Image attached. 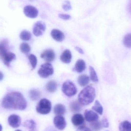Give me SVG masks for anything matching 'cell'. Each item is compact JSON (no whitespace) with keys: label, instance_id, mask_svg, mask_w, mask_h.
Returning a JSON list of instances; mask_svg holds the SVG:
<instances>
[{"label":"cell","instance_id":"cell-1","mask_svg":"<svg viewBox=\"0 0 131 131\" xmlns=\"http://www.w3.org/2000/svg\"><path fill=\"white\" fill-rule=\"evenodd\" d=\"M2 106L9 110H25L27 102L23 95L18 92H13L8 94L3 99Z\"/></svg>","mask_w":131,"mask_h":131},{"label":"cell","instance_id":"cell-2","mask_svg":"<svg viewBox=\"0 0 131 131\" xmlns=\"http://www.w3.org/2000/svg\"><path fill=\"white\" fill-rule=\"evenodd\" d=\"M95 97V89L88 86L82 89L78 95V102L82 105H88L93 102Z\"/></svg>","mask_w":131,"mask_h":131},{"label":"cell","instance_id":"cell-3","mask_svg":"<svg viewBox=\"0 0 131 131\" xmlns=\"http://www.w3.org/2000/svg\"><path fill=\"white\" fill-rule=\"evenodd\" d=\"M8 42L7 40L2 41L0 43V58L2 60L4 64L9 66L11 62L15 60V54L9 51Z\"/></svg>","mask_w":131,"mask_h":131},{"label":"cell","instance_id":"cell-4","mask_svg":"<svg viewBox=\"0 0 131 131\" xmlns=\"http://www.w3.org/2000/svg\"><path fill=\"white\" fill-rule=\"evenodd\" d=\"M36 109L37 112L39 114L42 115L48 114L51 111V102L47 99H42L38 103Z\"/></svg>","mask_w":131,"mask_h":131},{"label":"cell","instance_id":"cell-5","mask_svg":"<svg viewBox=\"0 0 131 131\" xmlns=\"http://www.w3.org/2000/svg\"><path fill=\"white\" fill-rule=\"evenodd\" d=\"M62 91L68 97H72L76 94L77 89L74 84L69 80H67L63 84Z\"/></svg>","mask_w":131,"mask_h":131},{"label":"cell","instance_id":"cell-6","mask_svg":"<svg viewBox=\"0 0 131 131\" xmlns=\"http://www.w3.org/2000/svg\"><path fill=\"white\" fill-rule=\"evenodd\" d=\"M53 73V67L51 64L48 63H45L41 66L38 71V74L40 77L43 78H48Z\"/></svg>","mask_w":131,"mask_h":131},{"label":"cell","instance_id":"cell-7","mask_svg":"<svg viewBox=\"0 0 131 131\" xmlns=\"http://www.w3.org/2000/svg\"><path fill=\"white\" fill-rule=\"evenodd\" d=\"M46 29V25L44 22L42 21H37L33 27V34L36 37L41 36L44 33Z\"/></svg>","mask_w":131,"mask_h":131},{"label":"cell","instance_id":"cell-8","mask_svg":"<svg viewBox=\"0 0 131 131\" xmlns=\"http://www.w3.org/2000/svg\"><path fill=\"white\" fill-rule=\"evenodd\" d=\"M24 12L27 17L31 18H35L38 15V9L30 5H27L24 8Z\"/></svg>","mask_w":131,"mask_h":131},{"label":"cell","instance_id":"cell-9","mask_svg":"<svg viewBox=\"0 0 131 131\" xmlns=\"http://www.w3.org/2000/svg\"><path fill=\"white\" fill-rule=\"evenodd\" d=\"M54 126L58 130H63L66 126V122L65 118L61 115H57L54 118Z\"/></svg>","mask_w":131,"mask_h":131},{"label":"cell","instance_id":"cell-10","mask_svg":"<svg viewBox=\"0 0 131 131\" xmlns=\"http://www.w3.org/2000/svg\"><path fill=\"white\" fill-rule=\"evenodd\" d=\"M41 58L48 62H51L54 60L55 54L52 49H49L44 51L41 54Z\"/></svg>","mask_w":131,"mask_h":131},{"label":"cell","instance_id":"cell-11","mask_svg":"<svg viewBox=\"0 0 131 131\" xmlns=\"http://www.w3.org/2000/svg\"><path fill=\"white\" fill-rule=\"evenodd\" d=\"M8 121L9 125L14 128L19 127L21 122L20 117L17 115L13 114L10 115L8 117Z\"/></svg>","mask_w":131,"mask_h":131},{"label":"cell","instance_id":"cell-12","mask_svg":"<svg viewBox=\"0 0 131 131\" xmlns=\"http://www.w3.org/2000/svg\"><path fill=\"white\" fill-rule=\"evenodd\" d=\"M51 35L53 39L58 42H62L65 38L64 33L58 29H54L52 30Z\"/></svg>","mask_w":131,"mask_h":131},{"label":"cell","instance_id":"cell-13","mask_svg":"<svg viewBox=\"0 0 131 131\" xmlns=\"http://www.w3.org/2000/svg\"><path fill=\"white\" fill-rule=\"evenodd\" d=\"M85 118L89 122H93L98 120L99 118L97 114L91 110H86L84 112Z\"/></svg>","mask_w":131,"mask_h":131},{"label":"cell","instance_id":"cell-14","mask_svg":"<svg viewBox=\"0 0 131 131\" xmlns=\"http://www.w3.org/2000/svg\"><path fill=\"white\" fill-rule=\"evenodd\" d=\"M71 121L73 124L76 127H81L84 123V117L81 114H74L71 118Z\"/></svg>","mask_w":131,"mask_h":131},{"label":"cell","instance_id":"cell-15","mask_svg":"<svg viewBox=\"0 0 131 131\" xmlns=\"http://www.w3.org/2000/svg\"><path fill=\"white\" fill-rule=\"evenodd\" d=\"M71 53L69 50H66L62 53L60 56V60L63 63L66 64H69L71 61Z\"/></svg>","mask_w":131,"mask_h":131},{"label":"cell","instance_id":"cell-16","mask_svg":"<svg viewBox=\"0 0 131 131\" xmlns=\"http://www.w3.org/2000/svg\"><path fill=\"white\" fill-rule=\"evenodd\" d=\"M86 68L85 62L82 60H79L77 61L73 69L78 73H81L84 71Z\"/></svg>","mask_w":131,"mask_h":131},{"label":"cell","instance_id":"cell-17","mask_svg":"<svg viewBox=\"0 0 131 131\" xmlns=\"http://www.w3.org/2000/svg\"><path fill=\"white\" fill-rule=\"evenodd\" d=\"M90 78L88 75L82 74L79 76L77 81L81 87H84L89 83Z\"/></svg>","mask_w":131,"mask_h":131},{"label":"cell","instance_id":"cell-18","mask_svg":"<svg viewBox=\"0 0 131 131\" xmlns=\"http://www.w3.org/2000/svg\"><path fill=\"white\" fill-rule=\"evenodd\" d=\"M54 112L57 115H63L66 112L65 106L62 104H57L54 107Z\"/></svg>","mask_w":131,"mask_h":131},{"label":"cell","instance_id":"cell-19","mask_svg":"<svg viewBox=\"0 0 131 131\" xmlns=\"http://www.w3.org/2000/svg\"><path fill=\"white\" fill-rule=\"evenodd\" d=\"M57 88V83L53 81H50L48 82L46 85V90L50 93L55 92Z\"/></svg>","mask_w":131,"mask_h":131},{"label":"cell","instance_id":"cell-20","mask_svg":"<svg viewBox=\"0 0 131 131\" xmlns=\"http://www.w3.org/2000/svg\"><path fill=\"white\" fill-rule=\"evenodd\" d=\"M29 95L32 101H36L40 97L41 93L39 90L36 89H32L29 91Z\"/></svg>","mask_w":131,"mask_h":131},{"label":"cell","instance_id":"cell-21","mask_svg":"<svg viewBox=\"0 0 131 131\" xmlns=\"http://www.w3.org/2000/svg\"><path fill=\"white\" fill-rule=\"evenodd\" d=\"M119 131H131V123L128 121L122 122L119 125Z\"/></svg>","mask_w":131,"mask_h":131},{"label":"cell","instance_id":"cell-22","mask_svg":"<svg viewBox=\"0 0 131 131\" xmlns=\"http://www.w3.org/2000/svg\"><path fill=\"white\" fill-rule=\"evenodd\" d=\"M92 109L100 115H102L103 114V107L98 100H96L95 101L94 105L92 107Z\"/></svg>","mask_w":131,"mask_h":131},{"label":"cell","instance_id":"cell-23","mask_svg":"<svg viewBox=\"0 0 131 131\" xmlns=\"http://www.w3.org/2000/svg\"><path fill=\"white\" fill-rule=\"evenodd\" d=\"M81 105L79 102H72L70 104V109L72 112H79L81 110Z\"/></svg>","mask_w":131,"mask_h":131},{"label":"cell","instance_id":"cell-24","mask_svg":"<svg viewBox=\"0 0 131 131\" xmlns=\"http://www.w3.org/2000/svg\"><path fill=\"white\" fill-rule=\"evenodd\" d=\"M89 71H90V79L91 81L95 83L98 82L99 79L97 73L92 66H89Z\"/></svg>","mask_w":131,"mask_h":131},{"label":"cell","instance_id":"cell-25","mask_svg":"<svg viewBox=\"0 0 131 131\" xmlns=\"http://www.w3.org/2000/svg\"><path fill=\"white\" fill-rule=\"evenodd\" d=\"M90 127L94 131H99L102 128L101 122L97 121L92 122L90 124Z\"/></svg>","mask_w":131,"mask_h":131},{"label":"cell","instance_id":"cell-26","mask_svg":"<svg viewBox=\"0 0 131 131\" xmlns=\"http://www.w3.org/2000/svg\"><path fill=\"white\" fill-rule=\"evenodd\" d=\"M20 37L22 40L27 41L30 40L31 38V35L29 31L26 30H24L21 32Z\"/></svg>","mask_w":131,"mask_h":131},{"label":"cell","instance_id":"cell-27","mask_svg":"<svg viewBox=\"0 0 131 131\" xmlns=\"http://www.w3.org/2000/svg\"><path fill=\"white\" fill-rule=\"evenodd\" d=\"M20 49L22 53L27 54L30 52L31 48L28 44L26 43H23L20 45Z\"/></svg>","mask_w":131,"mask_h":131},{"label":"cell","instance_id":"cell-28","mask_svg":"<svg viewBox=\"0 0 131 131\" xmlns=\"http://www.w3.org/2000/svg\"><path fill=\"white\" fill-rule=\"evenodd\" d=\"M28 59L32 67V69H34L36 68L37 64V57L34 54H31L28 56Z\"/></svg>","mask_w":131,"mask_h":131},{"label":"cell","instance_id":"cell-29","mask_svg":"<svg viewBox=\"0 0 131 131\" xmlns=\"http://www.w3.org/2000/svg\"><path fill=\"white\" fill-rule=\"evenodd\" d=\"M124 45L128 48H131V34L126 35L124 38Z\"/></svg>","mask_w":131,"mask_h":131},{"label":"cell","instance_id":"cell-30","mask_svg":"<svg viewBox=\"0 0 131 131\" xmlns=\"http://www.w3.org/2000/svg\"><path fill=\"white\" fill-rule=\"evenodd\" d=\"M62 8L64 10L66 11L71 9V4H70L69 1H65L64 4L62 6Z\"/></svg>","mask_w":131,"mask_h":131},{"label":"cell","instance_id":"cell-31","mask_svg":"<svg viewBox=\"0 0 131 131\" xmlns=\"http://www.w3.org/2000/svg\"><path fill=\"white\" fill-rule=\"evenodd\" d=\"M102 125V127L105 128H107L109 127V122L106 118L104 117L102 118L101 122Z\"/></svg>","mask_w":131,"mask_h":131},{"label":"cell","instance_id":"cell-32","mask_svg":"<svg viewBox=\"0 0 131 131\" xmlns=\"http://www.w3.org/2000/svg\"><path fill=\"white\" fill-rule=\"evenodd\" d=\"M59 17L60 18L64 20H69L71 18V16L70 15L66 14H59Z\"/></svg>","mask_w":131,"mask_h":131},{"label":"cell","instance_id":"cell-33","mask_svg":"<svg viewBox=\"0 0 131 131\" xmlns=\"http://www.w3.org/2000/svg\"><path fill=\"white\" fill-rule=\"evenodd\" d=\"M78 131H91L90 128L86 127L84 126H81L79 127Z\"/></svg>","mask_w":131,"mask_h":131},{"label":"cell","instance_id":"cell-34","mask_svg":"<svg viewBox=\"0 0 131 131\" xmlns=\"http://www.w3.org/2000/svg\"><path fill=\"white\" fill-rule=\"evenodd\" d=\"M127 10L128 14L131 16V0H130L128 2L127 7Z\"/></svg>","mask_w":131,"mask_h":131},{"label":"cell","instance_id":"cell-35","mask_svg":"<svg viewBox=\"0 0 131 131\" xmlns=\"http://www.w3.org/2000/svg\"><path fill=\"white\" fill-rule=\"evenodd\" d=\"M27 128L29 129V130L28 131H38L37 129L36 124L30 126Z\"/></svg>","mask_w":131,"mask_h":131},{"label":"cell","instance_id":"cell-36","mask_svg":"<svg viewBox=\"0 0 131 131\" xmlns=\"http://www.w3.org/2000/svg\"><path fill=\"white\" fill-rule=\"evenodd\" d=\"M75 49L77 51H78L79 53H80V54H83L84 53V51H83V50L81 48H79V47H75Z\"/></svg>","mask_w":131,"mask_h":131},{"label":"cell","instance_id":"cell-37","mask_svg":"<svg viewBox=\"0 0 131 131\" xmlns=\"http://www.w3.org/2000/svg\"><path fill=\"white\" fill-rule=\"evenodd\" d=\"M3 77H4V75H3V73L1 72L0 71V81L3 79Z\"/></svg>","mask_w":131,"mask_h":131},{"label":"cell","instance_id":"cell-38","mask_svg":"<svg viewBox=\"0 0 131 131\" xmlns=\"http://www.w3.org/2000/svg\"><path fill=\"white\" fill-rule=\"evenodd\" d=\"M45 131H56L53 128H47Z\"/></svg>","mask_w":131,"mask_h":131},{"label":"cell","instance_id":"cell-39","mask_svg":"<svg viewBox=\"0 0 131 131\" xmlns=\"http://www.w3.org/2000/svg\"><path fill=\"white\" fill-rule=\"evenodd\" d=\"M2 125H1V124H0V131H2Z\"/></svg>","mask_w":131,"mask_h":131},{"label":"cell","instance_id":"cell-40","mask_svg":"<svg viewBox=\"0 0 131 131\" xmlns=\"http://www.w3.org/2000/svg\"><path fill=\"white\" fill-rule=\"evenodd\" d=\"M15 131H21L20 130H16Z\"/></svg>","mask_w":131,"mask_h":131},{"label":"cell","instance_id":"cell-41","mask_svg":"<svg viewBox=\"0 0 131 131\" xmlns=\"http://www.w3.org/2000/svg\"><path fill=\"white\" fill-rule=\"evenodd\" d=\"M30 1H34V0H30Z\"/></svg>","mask_w":131,"mask_h":131},{"label":"cell","instance_id":"cell-42","mask_svg":"<svg viewBox=\"0 0 131 131\" xmlns=\"http://www.w3.org/2000/svg\"><path fill=\"white\" fill-rule=\"evenodd\" d=\"M105 131H108V130H106Z\"/></svg>","mask_w":131,"mask_h":131}]
</instances>
